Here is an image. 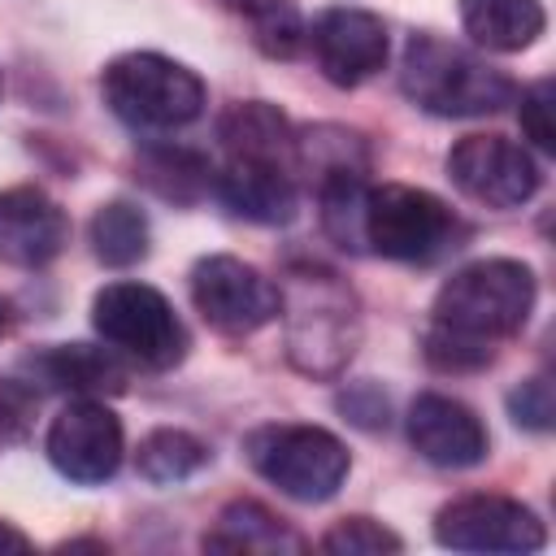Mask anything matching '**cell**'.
<instances>
[{
    "mask_svg": "<svg viewBox=\"0 0 556 556\" xmlns=\"http://www.w3.org/2000/svg\"><path fill=\"white\" fill-rule=\"evenodd\" d=\"M278 317L287 361L300 374L334 378L348 369L361 343V304L339 274L321 265H295L278 287Z\"/></svg>",
    "mask_w": 556,
    "mask_h": 556,
    "instance_id": "1",
    "label": "cell"
},
{
    "mask_svg": "<svg viewBox=\"0 0 556 556\" xmlns=\"http://www.w3.org/2000/svg\"><path fill=\"white\" fill-rule=\"evenodd\" d=\"M534 295H539V287H534L530 265H521L513 256H486V261L460 265L439 287L430 326L452 339L495 352L500 339H508L526 326Z\"/></svg>",
    "mask_w": 556,
    "mask_h": 556,
    "instance_id": "2",
    "label": "cell"
},
{
    "mask_svg": "<svg viewBox=\"0 0 556 556\" xmlns=\"http://www.w3.org/2000/svg\"><path fill=\"white\" fill-rule=\"evenodd\" d=\"M400 87L417 109L434 117H482L513 100V83L504 70L430 30L404 43Z\"/></svg>",
    "mask_w": 556,
    "mask_h": 556,
    "instance_id": "3",
    "label": "cell"
},
{
    "mask_svg": "<svg viewBox=\"0 0 556 556\" xmlns=\"http://www.w3.org/2000/svg\"><path fill=\"white\" fill-rule=\"evenodd\" d=\"M104 104L135 130H178L204 113V83L174 56L122 52L100 74Z\"/></svg>",
    "mask_w": 556,
    "mask_h": 556,
    "instance_id": "4",
    "label": "cell"
},
{
    "mask_svg": "<svg viewBox=\"0 0 556 556\" xmlns=\"http://www.w3.org/2000/svg\"><path fill=\"white\" fill-rule=\"evenodd\" d=\"M365 248L404 261V265H434L460 248L465 222L426 187L382 182L365 195Z\"/></svg>",
    "mask_w": 556,
    "mask_h": 556,
    "instance_id": "5",
    "label": "cell"
},
{
    "mask_svg": "<svg viewBox=\"0 0 556 556\" xmlns=\"http://www.w3.org/2000/svg\"><path fill=\"white\" fill-rule=\"evenodd\" d=\"M243 447L252 469L300 504L330 500L352 469L343 439L321 426H261L248 434Z\"/></svg>",
    "mask_w": 556,
    "mask_h": 556,
    "instance_id": "6",
    "label": "cell"
},
{
    "mask_svg": "<svg viewBox=\"0 0 556 556\" xmlns=\"http://www.w3.org/2000/svg\"><path fill=\"white\" fill-rule=\"evenodd\" d=\"M91 326L113 352L148 369H174L187 356V326L178 321L174 304L148 282L100 287L91 300Z\"/></svg>",
    "mask_w": 556,
    "mask_h": 556,
    "instance_id": "7",
    "label": "cell"
},
{
    "mask_svg": "<svg viewBox=\"0 0 556 556\" xmlns=\"http://www.w3.org/2000/svg\"><path fill=\"white\" fill-rule=\"evenodd\" d=\"M43 452L61 478H70L78 486H100L117 473L122 452H126L122 417L96 395H74L52 417Z\"/></svg>",
    "mask_w": 556,
    "mask_h": 556,
    "instance_id": "8",
    "label": "cell"
},
{
    "mask_svg": "<svg viewBox=\"0 0 556 556\" xmlns=\"http://www.w3.org/2000/svg\"><path fill=\"white\" fill-rule=\"evenodd\" d=\"M447 178L482 208H521L534 200L543 169L530 148L508 135H465L447 152Z\"/></svg>",
    "mask_w": 556,
    "mask_h": 556,
    "instance_id": "9",
    "label": "cell"
},
{
    "mask_svg": "<svg viewBox=\"0 0 556 556\" xmlns=\"http://www.w3.org/2000/svg\"><path fill=\"white\" fill-rule=\"evenodd\" d=\"M191 304L222 334H252L278 317V282L239 256H200L191 269Z\"/></svg>",
    "mask_w": 556,
    "mask_h": 556,
    "instance_id": "10",
    "label": "cell"
},
{
    "mask_svg": "<svg viewBox=\"0 0 556 556\" xmlns=\"http://www.w3.org/2000/svg\"><path fill=\"white\" fill-rule=\"evenodd\" d=\"M434 539L452 552H539L547 543L543 521L534 517V508H526L521 500L508 495H460L452 504L439 508L434 517Z\"/></svg>",
    "mask_w": 556,
    "mask_h": 556,
    "instance_id": "11",
    "label": "cell"
},
{
    "mask_svg": "<svg viewBox=\"0 0 556 556\" xmlns=\"http://www.w3.org/2000/svg\"><path fill=\"white\" fill-rule=\"evenodd\" d=\"M308 43H313L317 70L334 87H361L365 78H374L387 65V52H391L387 22L356 4H334V9L317 13Z\"/></svg>",
    "mask_w": 556,
    "mask_h": 556,
    "instance_id": "12",
    "label": "cell"
},
{
    "mask_svg": "<svg viewBox=\"0 0 556 556\" xmlns=\"http://www.w3.org/2000/svg\"><path fill=\"white\" fill-rule=\"evenodd\" d=\"M408 439H413L417 456H426L439 469H473L491 452V434H486L482 417L469 404L439 395V391H426L413 400Z\"/></svg>",
    "mask_w": 556,
    "mask_h": 556,
    "instance_id": "13",
    "label": "cell"
},
{
    "mask_svg": "<svg viewBox=\"0 0 556 556\" xmlns=\"http://www.w3.org/2000/svg\"><path fill=\"white\" fill-rule=\"evenodd\" d=\"M70 243L65 208L39 187L0 191V261L17 269H43Z\"/></svg>",
    "mask_w": 556,
    "mask_h": 556,
    "instance_id": "14",
    "label": "cell"
},
{
    "mask_svg": "<svg viewBox=\"0 0 556 556\" xmlns=\"http://www.w3.org/2000/svg\"><path fill=\"white\" fill-rule=\"evenodd\" d=\"M217 195L226 200L230 213H239L256 226H287L300 204L291 165L239 161V156H230L226 169L217 174Z\"/></svg>",
    "mask_w": 556,
    "mask_h": 556,
    "instance_id": "15",
    "label": "cell"
},
{
    "mask_svg": "<svg viewBox=\"0 0 556 556\" xmlns=\"http://www.w3.org/2000/svg\"><path fill=\"white\" fill-rule=\"evenodd\" d=\"M217 139H222L226 156L295 165V139L300 135H295V126L287 122L282 109H274L265 100H243V104H235V109L222 113Z\"/></svg>",
    "mask_w": 556,
    "mask_h": 556,
    "instance_id": "16",
    "label": "cell"
},
{
    "mask_svg": "<svg viewBox=\"0 0 556 556\" xmlns=\"http://www.w3.org/2000/svg\"><path fill=\"white\" fill-rule=\"evenodd\" d=\"M465 35L486 52H521L530 48L543 26V0H460Z\"/></svg>",
    "mask_w": 556,
    "mask_h": 556,
    "instance_id": "17",
    "label": "cell"
},
{
    "mask_svg": "<svg viewBox=\"0 0 556 556\" xmlns=\"http://www.w3.org/2000/svg\"><path fill=\"white\" fill-rule=\"evenodd\" d=\"M204 552H304V539L265 504L235 500L204 534Z\"/></svg>",
    "mask_w": 556,
    "mask_h": 556,
    "instance_id": "18",
    "label": "cell"
},
{
    "mask_svg": "<svg viewBox=\"0 0 556 556\" xmlns=\"http://www.w3.org/2000/svg\"><path fill=\"white\" fill-rule=\"evenodd\" d=\"M43 387H56V391H74V395H100V391H122L126 374L122 365L100 352V348H87V343H56L39 356L26 361Z\"/></svg>",
    "mask_w": 556,
    "mask_h": 556,
    "instance_id": "19",
    "label": "cell"
},
{
    "mask_svg": "<svg viewBox=\"0 0 556 556\" xmlns=\"http://www.w3.org/2000/svg\"><path fill=\"white\" fill-rule=\"evenodd\" d=\"M204 465H208L204 439H195L191 430H174V426H161V430L143 434V439H139V452H135V469H139V478H148L152 486L187 482V478L200 473Z\"/></svg>",
    "mask_w": 556,
    "mask_h": 556,
    "instance_id": "20",
    "label": "cell"
},
{
    "mask_svg": "<svg viewBox=\"0 0 556 556\" xmlns=\"http://www.w3.org/2000/svg\"><path fill=\"white\" fill-rule=\"evenodd\" d=\"M148 217L130 200H109L91 217V252L113 269H130L148 256Z\"/></svg>",
    "mask_w": 556,
    "mask_h": 556,
    "instance_id": "21",
    "label": "cell"
},
{
    "mask_svg": "<svg viewBox=\"0 0 556 556\" xmlns=\"http://www.w3.org/2000/svg\"><path fill=\"white\" fill-rule=\"evenodd\" d=\"M226 13H235L248 30V39L265 56H295L304 43V22L291 0H217Z\"/></svg>",
    "mask_w": 556,
    "mask_h": 556,
    "instance_id": "22",
    "label": "cell"
},
{
    "mask_svg": "<svg viewBox=\"0 0 556 556\" xmlns=\"http://www.w3.org/2000/svg\"><path fill=\"white\" fill-rule=\"evenodd\" d=\"M148 182L161 191V195H169V200H195L200 195V187H208L213 182V174H208V165L200 161V156H191V152H152L148 156Z\"/></svg>",
    "mask_w": 556,
    "mask_h": 556,
    "instance_id": "23",
    "label": "cell"
},
{
    "mask_svg": "<svg viewBox=\"0 0 556 556\" xmlns=\"http://www.w3.org/2000/svg\"><path fill=\"white\" fill-rule=\"evenodd\" d=\"M400 534L378 526L374 517H343L321 534V552L334 556H378V552H400Z\"/></svg>",
    "mask_w": 556,
    "mask_h": 556,
    "instance_id": "24",
    "label": "cell"
},
{
    "mask_svg": "<svg viewBox=\"0 0 556 556\" xmlns=\"http://www.w3.org/2000/svg\"><path fill=\"white\" fill-rule=\"evenodd\" d=\"M552 109H556V87L552 78H539L521 91V130L534 139V148L543 152H556V122H552Z\"/></svg>",
    "mask_w": 556,
    "mask_h": 556,
    "instance_id": "25",
    "label": "cell"
},
{
    "mask_svg": "<svg viewBox=\"0 0 556 556\" xmlns=\"http://www.w3.org/2000/svg\"><path fill=\"white\" fill-rule=\"evenodd\" d=\"M508 413H513V421L526 426V430H552L556 404H552L547 378H526V382L508 395Z\"/></svg>",
    "mask_w": 556,
    "mask_h": 556,
    "instance_id": "26",
    "label": "cell"
},
{
    "mask_svg": "<svg viewBox=\"0 0 556 556\" xmlns=\"http://www.w3.org/2000/svg\"><path fill=\"white\" fill-rule=\"evenodd\" d=\"M0 552H30V539H26L17 526L0 521Z\"/></svg>",
    "mask_w": 556,
    "mask_h": 556,
    "instance_id": "27",
    "label": "cell"
},
{
    "mask_svg": "<svg viewBox=\"0 0 556 556\" xmlns=\"http://www.w3.org/2000/svg\"><path fill=\"white\" fill-rule=\"evenodd\" d=\"M0 330H4V313H0Z\"/></svg>",
    "mask_w": 556,
    "mask_h": 556,
    "instance_id": "28",
    "label": "cell"
}]
</instances>
